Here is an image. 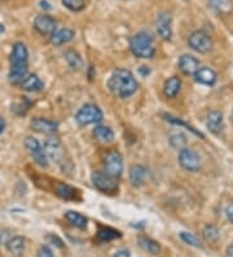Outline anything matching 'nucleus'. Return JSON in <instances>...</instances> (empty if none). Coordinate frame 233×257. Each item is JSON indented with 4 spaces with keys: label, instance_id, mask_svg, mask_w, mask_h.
I'll return each mask as SVG.
<instances>
[{
    "label": "nucleus",
    "instance_id": "f257e3e1",
    "mask_svg": "<svg viewBox=\"0 0 233 257\" xmlns=\"http://www.w3.org/2000/svg\"><path fill=\"white\" fill-rule=\"evenodd\" d=\"M110 91L115 96L126 99L134 95L137 90V82L134 74L126 69H117L112 74L108 83Z\"/></svg>",
    "mask_w": 233,
    "mask_h": 257
},
{
    "label": "nucleus",
    "instance_id": "f03ea898",
    "mask_svg": "<svg viewBox=\"0 0 233 257\" xmlns=\"http://www.w3.org/2000/svg\"><path fill=\"white\" fill-rule=\"evenodd\" d=\"M130 48L135 56L141 59H150L155 55L154 41L146 33H137L131 38Z\"/></svg>",
    "mask_w": 233,
    "mask_h": 257
},
{
    "label": "nucleus",
    "instance_id": "7ed1b4c3",
    "mask_svg": "<svg viewBox=\"0 0 233 257\" xmlns=\"http://www.w3.org/2000/svg\"><path fill=\"white\" fill-rule=\"evenodd\" d=\"M75 119L79 125H91L103 119V112L95 104H86L75 114Z\"/></svg>",
    "mask_w": 233,
    "mask_h": 257
},
{
    "label": "nucleus",
    "instance_id": "20e7f679",
    "mask_svg": "<svg viewBox=\"0 0 233 257\" xmlns=\"http://www.w3.org/2000/svg\"><path fill=\"white\" fill-rule=\"evenodd\" d=\"M104 168L108 176L118 178L123 173V159L118 151H110L104 159Z\"/></svg>",
    "mask_w": 233,
    "mask_h": 257
},
{
    "label": "nucleus",
    "instance_id": "39448f33",
    "mask_svg": "<svg viewBox=\"0 0 233 257\" xmlns=\"http://www.w3.org/2000/svg\"><path fill=\"white\" fill-rule=\"evenodd\" d=\"M190 48L199 52V54H207L212 48V41L210 35L207 33L202 32V30H197V32L192 33L188 39Z\"/></svg>",
    "mask_w": 233,
    "mask_h": 257
},
{
    "label": "nucleus",
    "instance_id": "423d86ee",
    "mask_svg": "<svg viewBox=\"0 0 233 257\" xmlns=\"http://www.w3.org/2000/svg\"><path fill=\"white\" fill-rule=\"evenodd\" d=\"M179 164L188 172H198L201 169V159L193 150L183 148L179 152Z\"/></svg>",
    "mask_w": 233,
    "mask_h": 257
},
{
    "label": "nucleus",
    "instance_id": "0eeeda50",
    "mask_svg": "<svg viewBox=\"0 0 233 257\" xmlns=\"http://www.w3.org/2000/svg\"><path fill=\"white\" fill-rule=\"evenodd\" d=\"M92 183L101 192H115L118 190V183L115 178L108 176L106 173H92Z\"/></svg>",
    "mask_w": 233,
    "mask_h": 257
},
{
    "label": "nucleus",
    "instance_id": "6e6552de",
    "mask_svg": "<svg viewBox=\"0 0 233 257\" xmlns=\"http://www.w3.org/2000/svg\"><path fill=\"white\" fill-rule=\"evenodd\" d=\"M44 152L47 157L51 160L56 161L57 164L65 163L64 156H65V150L62 147L61 142L57 138H48L44 143Z\"/></svg>",
    "mask_w": 233,
    "mask_h": 257
},
{
    "label": "nucleus",
    "instance_id": "1a4fd4ad",
    "mask_svg": "<svg viewBox=\"0 0 233 257\" xmlns=\"http://www.w3.org/2000/svg\"><path fill=\"white\" fill-rule=\"evenodd\" d=\"M25 147L28 148L29 154L31 155V157L34 159L35 163L41 166H47L48 165V157H47L46 152H44V148L42 147V145L35 138H26L25 141Z\"/></svg>",
    "mask_w": 233,
    "mask_h": 257
},
{
    "label": "nucleus",
    "instance_id": "9d476101",
    "mask_svg": "<svg viewBox=\"0 0 233 257\" xmlns=\"http://www.w3.org/2000/svg\"><path fill=\"white\" fill-rule=\"evenodd\" d=\"M56 20L50 15H39L34 20V29L42 35H52L56 32Z\"/></svg>",
    "mask_w": 233,
    "mask_h": 257
},
{
    "label": "nucleus",
    "instance_id": "9b49d317",
    "mask_svg": "<svg viewBox=\"0 0 233 257\" xmlns=\"http://www.w3.org/2000/svg\"><path fill=\"white\" fill-rule=\"evenodd\" d=\"M171 19L170 13H161L157 17V22H155V28H157V33L163 41H171L172 38V26H171Z\"/></svg>",
    "mask_w": 233,
    "mask_h": 257
},
{
    "label": "nucleus",
    "instance_id": "f8f14e48",
    "mask_svg": "<svg viewBox=\"0 0 233 257\" xmlns=\"http://www.w3.org/2000/svg\"><path fill=\"white\" fill-rule=\"evenodd\" d=\"M206 126L212 134H220L224 128V119L223 114L217 110H212L206 117Z\"/></svg>",
    "mask_w": 233,
    "mask_h": 257
},
{
    "label": "nucleus",
    "instance_id": "ddd939ff",
    "mask_svg": "<svg viewBox=\"0 0 233 257\" xmlns=\"http://www.w3.org/2000/svg\"><path fill=\"white\" fill-rule=\"evenodd\" d=\"M179 69L185 75H194L199 69L198 60L190 55H183L179 59Z\"/></svg>",
    "mask_w": 233,
    "mask_h": 257
},
{
    "label": "nucleus",
    "instance_id": "4468645a",
    "mask_svg": "<svg viewBox=\"0 0 233 257\" xmlns=\"http://www.w3.org/2000/svg\"><path fill=\"white\" fill-rule=\"evenodd\" d=\"M28 77V63L12 64L10 72V82L12 85H20Z\"/></svg>",
    "mask_w": 233,
    "mask_h": 257
},
{
    "label": "nucleus",
    "instance_id": "2eb2a0df",
    "mask_svg": "<svg viewBox=\"0 0 233 257\" xmlns=\"http://www.w3.org/2000/svg\"><path fill=\"white\" fill-rule=\"evenodd\" d=\"M194 79L201 85L214 86L217 79V74L215 70L210 69V68H199L194 74Z\"/></svg>",
    "mask_w": 233,
    "mask_h": 257
},
{
    "label": "nucleus",
    "instance_id": "dca6fc26",
    "mask_svg": "<svg viewBox=\"0 0 233 257\" xmlns=\"http://www.w3.org/2000/svg\"><path fill=\"white\" fill-rule=\"evenodd\" d=\"M31 126L34 130L39 133H44V134H52L57 130L59 127V123L50 121V119L42 118V117H37L31 121Z\"/></svg>",
    "mask_w": 233,
    "mask_h": 257
},
{
    "label": "nucleus",
    "instance_id": "f3484780",
    "mask_svg": "<svg viewBox=\"0 0 233 257\" xmlns=\"http://www.w3.org/2000/svg\"><path fill=\"white\" fill-rule=\"evenodd\" d=\"M146 168L143 165H134L130 169V182L134 187L143 186L146 181Z\"/></svg>",
    "mask_w": 233,
    "mask_h": 257
},
{
    "label": "nucleus",
    "instance_id": "a211bd4d",
    "mask_svg": "<svg viewBox=\"0 0 233 257\" xmlns=\"http://www.w3.org/2000/svg\"><path fill=\"white\" fill-rule=\"evenodd\" d=\"M29 59V51L26 46L21 42L15 43L12 48V54H11V63L12 64H25L28 63Z\"/></svg>",
    "mask_w": 233,
    "mask_h": 257
},
{
    "label": "nucleus",
    "instance_id": "6ab92c4d",
    "mask_svg": "<svg viewBox=\"0 0 233 257\" xmlns=\"http://www.w3.org/2000/svg\"><path fill=\"white\" fill-rule=\"evenodd\" d=\"M21 85H22V88L29 92L42 91L44 87V83L42 82V79L35 74L28 75V77L24 79V82H22Z\"/></svg>",
    "mask_w": 233,
    "mask_h": 257
},
{
    "label": "nucleus",
    "instance_id": "aec40b11",
    "mask_svg": "<svg viewBox=\"0 0 233 257\" xmlns=\"http://www.w3.org/2000/svg\"><path fill=\"white\" fill-rule=\"evenodd\" d=\"M74 35V32L70 30V29H61V30H56V32L53 33L52 38H51V42L55 46H62V44L69 43L70 41H73Z\"/></svg>",
    "mask_w": 233,
    "mask_h": 257
},
{
    "label": "nucleus",
    "instance_id": "412c9836",
    "mask_svg": "<svg viewBox=\"0 0 233 257\" xmlns=\"http://www.w3.org/2000/svg\"><path fill=\"white\" fill-rule=\"evenodd\" d=\"M181 88V81L179 77H171L165 82L163 92L167 97H175Z\"/></svg>",
    "mask_w": 233,
    "mask_h": 257
},
{
    "label": "nucleus",
    "instance_id": "4be33fe9",
    "mask_svg": "<svg viewBox=\"0 0 233 257\" xmlns=\"http://www.w3.org/2000/svg\"><path fill=\"white\" fill-rule=\"evenodd\" d=\"M93 137L97 139L101 143H108V142H112L114 139V133L110 127L108 126H96L95 130H93Z\"/></svg>",
    "mask_w": 233,
    "mask_h": 257
},
{
    "label": "nucleus",
    "instance_id": "5701e85b",
    "mask_svg": "<svg viewBox=\"0 0 233 257\" xmlns=\"http://www.w3.org/2000/svg\"><path fill=\"white\" fill-rule=\"evenodd\" d=\"M7 248H8L10 253H12L13 256H21L24 249H25V239L22 238V236H15V238L8 240Z\"/></svg>",
    "mask_w": 233,
    "mask_h": 257
},
{
    "label": "nucleus",
    "instance_id": "b1692460",
    "mask_svg": "<svg viewBox=\"0 0 233 257\" xmlns=\"http://www.w3.org/2000/svg\"><path fill=\"white\" fill-rule=\"evenodd\" d=\"M137 243L141 248H143L144 251L149 252L152 254H158L159 251H161V247L157 241H154L153 239L150 238H146V236H140L137 239Z\"/></svg>",
    "mask_w": 233,
    "mask_h": 257
},
{
    "label": "nucleus",
    "instance_id": "393cba45",
    "mask_svg": "<svg viewBox=\"0 0 233 257\" xmlns=\"http://www.w3.org/2000/svg\"><path fill=\"white\" fill-rule=\"evenodd\" d=\"M65 218L72 223L73 226L78 227V229H86L87 226V218L84 216H82L81 213L78 212H73V210H69L65 213Z\"/></svg>",
    "mask_w": 233,
    "mask_h": 257
},
{
    "label": "nucleus",
    "instance_id": "a878e982",
    "mask_svg": "<svg viewBox=\"0 0 233 257\" xmlns=\"http://www.w3.org/2000/svg\"><path fill=\"white\" fill-rule=\"evenodd\" d=\"M56 194L59 195L61 199H65V200H73V199H75L77 190L73 188L72 186L66 185V183H57Z\"/></svg>",
    "mask_w": 233,
    "mask_h": 257
},
{
    "label": "nucleus",
    "instance_id": "bb28decb",
    "mask_svg": "<svg viewBox=\"0 0 233 257\" xmlns=\"http://www.w3.org/2000/svg\"><path fill=\"white\" fill-rule=\"evenodd\" d=\"M117 238H121V232L112 227H101L97 232V239L100 241H110Z\"/></svg>",
    "mask_w": 233,
    "mask_h": 257
},
{
    "label": "nucleus",
    "instance_id": "cd10ccee",
    "mask_svg": "<svg viewBox=\"0 0 233 257\" xmlns=\"http://www.w3.org/2000/svg\"><path fill=\"white\" fill-rule=\"evenodd\" d=\"M210 7L219 13H228L232 11V0H208Z\"/></svg>",
    "mask_w": 233,
    "mask_h": 257
},
{
    "label": "nucleus",
    "instance_id": "c85d7f7f",
    "mask_svg": "<svg viewBox=\"0 0 233 257\" xmlns=\"http://www.w3.org/2000/svg\"><path fill=\"white\" fill-rule=\"evenodd\" d=\"M62 4L72 12H81L86 7V0H62Z\"/></svg>",
    "mask_w": 233,
    "mask_h": 257
},
{
    "label": "nucleus",
    "instance_id": "c756f323",
    "mask_svg": "<svg viewBox=\"0 0 233 257\" xmlns=\"http://www.w3.org/2000/svg\"><path fill=\"white\" fill-rule=\"evenodd\" d=\"M65 57L66 60H68L69 65L72 66L73 69H79V68L82 66L81 56H79L77 52H74V51H66Z\"/></svg>",
    "mask_w": 233,
    "mask_h": 257
},
{
    "label": "nucleus",
    "instance_id": "7c9ffc66",
    "mask_svg": "<svg viewBox=\"0 0 233 257\" xmlns=\"http://www.w3.org/2000/svg\"><path fill=\"white\" fill-rule=\"evenodd\" d=\"M202 235L205 238V240L207 241H215L219 238V230L212 225L206 226L205 229L202 230Z\"/></svg>",
    "mask_w": 233,
    "mask_h": 257
},
{
    "label": "nucleus",
    "instance_id": "2f4dec72",
    "mask_svg": "<svg viewBox=\"0 0 233 257\" xmlns=\"http://www.w3.org/2000/svg\"><path fill=\"white\" fill-rule=\"evenodd\" d=\"M170 143L174 148H179V150H183V147L185 146V143H186L185 135L181 134V133H177V134L171 135Z\"/></svg>",
    "mask_w": 233,
    "mask_h": 257
},
{
    "label": "nucleus",
    "instance_id": "473e14b6",
    "mask_svg": "<svg viewBox=\"0 0 233 257\" xmlns=\"http://www.w3.org/2000/svg\"><path fill=\"white\" fill-rule=\"evenodd\" d=\"M180 238L181 240L185 241L186 244L193 245V247H197V248L201 247V243L198 241V239H197L194 235H192V234H189V232H181Z\"/></svg>",
    "mask_w": 233,
    "mask_h": 257
},
{
    "label": "nucleus",
    "instance_id": "72a5a7b5",
    "mask_svg": "<svg viewBox=\"0 0 233 257\" xmlns=\"http://www.w3.org/2000/svg\"><path fill=\"white\" fill-rule=\"evenodd\" d=\"M167 119H168V121H170V122L175 123V125H180V126H184V127H186V128H188V130H189V132H192L193 134H196V135H198V137H201V138H203V135H202L201 133L196 132V130H194V128H193L192 126L186 125L185 122H183V121H180V119L175 118V117H172V116H167Z\"/></svg>",
    "mask_w": 233,
    "mask_h": 257
},
{
    "label": "nucleus",
    "instance_id": "f704fd0d",
    "mask_svg": "<svg viewBox=\"0 0 233 257\" xmlns=\"http://www.w3.org/2000/svg\"><path fill=\"white\" fill-rule=\"evenodd\" d=\"M38 257H53L52 249L47 245H42L39 252H38Z\"/></svg>",
    "mask_w": 233,
    "mask_h": 257
},
{
    "label": "nucleus",
    "instance_id": "c9c22d12",
    "mask_svg": "<svg viewBox=\"0 0 233 257\" xmlns=\"http://www.w3.org/2000/svg\"><path fill=\"white\" fill-rule=\"evenodd\" d=\"M225 214H227V218L233 223V203L229 204L225 209Z\"/></svg>",
    "mask_w": 233,
    "mask_h": 257
},
{
    "label": "nucleus",
    "instance_id": "e433bc0d",
    "mask_svg": "<svg viewBox=\"0 0 233 257\" xmlns=\"http://www.w3.org/2000/svg\"><path fill=\"white\" fill-rule=\"evenodd\" d=\"M114 257H131V254L127 249H121L114 254Z\"/></svg>",
    "mask_w": 233,
    "mask_h": 257
},
{
    "label": "nucleus",
    "instance_id": "4c0bfd02",
    "mask_svg": "<svg viewBox=\"0 0 233 257\" xmlns=\"http://www.w3.org/2000/svg\"><path fill=\"white\" fill-rule=\"evenodd\" d=\"M48 239H51V240L53 241L52 244H56L57 247H62V241L60 240L59 238H57V236H53V235H50L48 236Z\"/></svg>",
    "mask_w": 233,
    "mask_h": 257
},
{
    "label": "nucleus",
    "instance_id": "58836bf2",
    "mask_svg": "<svg viewBox=\"0 0 233 257\" xmlns=\"http://www.w3.org/2000/svg\"><path fill=\"white\" fill-rule=\"evenodd\" d=\"M227 257H233V243H230V245L227 249Z\"/></svg>",
    "mask_w": 233,
    "mask_h": 257
},
{
    "label": "nucleus",
    "instance_id": "ea45409f",
    "mask_svg": "<svg viewBox=\"0 0 233 257\" xmlns=\"http://www.w3.org/2000/svg\"><path fill=\"white\" fill-rule=\"evenodd\" d=\"M4 130V121L3 119H0V133H3Z\"/></svg>",
    "mask_w": 233,
    "mask_h": 257
},
{
    "label": "nucleus",
    "instance_id": "a19ab883",
    "mask_svg": "<svg viewBox=\"0 0 233 257\" xmlns=\"http://www.w3.org/2000/svg\"><path fill=\"white\" fill-rule=\"evenodd\" d=\"M2 32H4V26L0 25V33H2Z\"/></svg>",
    "mask_w": 233,
    "mask_h": 257
}]
</instances>
